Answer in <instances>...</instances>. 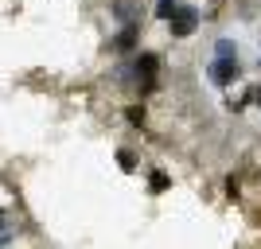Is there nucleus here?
Returning a JSON list of instances; mask_svg holds the SVG:
<instances>
[{
    "mask_svg": "<svg viewBox=\"0 0 261 249\" xmlns=\"http://www.w3.org/2000/svg\"><path fill=\"white\" fill-rule=\"evenodd\" d=\"M207 78L215 82V86H222V90H230L234 82L242 78V66H238V59H211V66H207Z\"/></svg>",
    "mask_w": 261,
    "mask_h": 249,
    "instance_id": "nucleus-3",
    "label": "nucleus"
},
{
    "mask_svg": "<svg viewBox=\"0 0 261 249\" xmlns=\"http://www.w3.org/2000/svg\"><path fill=\"white\" fill-rule=\"evenodd\" d=\"M253 105L261 109V86H253Z\"/></svg>",
    "mask_w": 261,
    "mask_h": 249,
    "instance_id": "nucleus-11",
    "label": "nucleus"
},
{
    "mask_svg": "<svg viewBox=\"0 0 261 249\" xmlns=\"http://www.w3.org/2000/svg\"><path fill=\"white\" fill-rule=\"evenodd\" d=\"M113 51L117 54H137L141 51V23H121V32L113 35Z\"/></svg>",
    "mask_w": 261,
    "mask_h": 249,
    "instance_id": "nucleus-4",
    "label": "nucleus"
},
{
    "mask_svg": "<svg viewBox=\"0 0 261 249\" xmlns=\"http://www.w3.org/2000/svg\"><path fill=\"white\" fill-rule=\"evenodd\" d=\"M168 187H172V175L164 172V168H152V172H148V191H152V195H164Z\"/></svg>",
    "mask_w": 261,
    "mask_h": 249,
    "instance_id": "nucleus-6",
    "label": "nucleus"
},
{
    "mask_svg": "<svg viewBox=\"0 0 261 249\" xmlns=\"http://www.w3.org/2000/svg\"><path fill=\"white\" fill-rule=\"evenodd\" d=\"M117 168H121V172H137V168H141V160H137V152H133V148H117Z\"/></svg>",
    "mask_w": 261,
    "mask_h": 249,
    "instance_id": "nucleus-7",
    "label": "nucleus"
},
{
    "mask_svg": "<svg viewBox=\"0 0 261 249\" xmlns=\"http://www.w3.org/2000/svg\"><path fill=\"white\" fill-rule=\"evenodd\" d=\"M175 8H179V0H156L152 16H156V20H164V23H168V20L175 16Z\"/></svg>",
    "mask_w": 261,
    "mask_h": 249,
    "instance_id": "nucleus-9",
    "label": "nucleus"
},
{
    "mask_svg": "<svg viewBox=\"0 0 261 249\" xmlns=\"http://www.w3.org/2000/svg\"><path fill=\"white\" fill-rule=\"evenodd\" d=\"M109 16L117 23H141V4L137 0H109Z\"/></svg>",
    "mask_w": 261,
    "mask_h": 249,
    "instance_id": "nucleus-5",
    "label": "nucleus"
},
{
    "mask_svg": "<svg viewBox=\"0 0 261 249\" xmlns=\"http://www.w3.org/2000/svg\"><path fill=\"white\" fill-rule=\"evenodd\" d=\"M199 23H203V12H199L195 4H179L175 16L168 20V35H172V39H187V35H195Z\"/></svg>",
    "mask_w": 261,
    "mask_h": 249,
    "instance_id": "nucleus-2",
    "label": "nucleus"
},
{
    "mask_svg": "<svg viewBox=\"0 0 261 249\" xmlns=\"http://www.w3.org/2000/svg\"><path fill=\"white\" fill-rule=\"evenodd\" d=\"M125 117H129L133 129H141V125H144V105H129V109H125Z\"/></svg>",
    "mask_w": 261,
    "mask_h": 249,
    "instance_id": "nucleus-10",
    "label": "nucleus"
},
{
    "mask_svg": "<svg viewBox=\"0 0 261 249\" xmlns=\"http://www.w3.org/2000/svg\"><path fill=\"white\" fill-rule=\"evenodd\" d=\"M133 74H137V94H152L160 82V54L156 51H137L133 54Z\"/></svg>",
    "mask_w": 261,
    "mask_h": 249,
    "instance_id": "nucleus-1",
    "label": "nucleus"
},
{
    "mask_svg": "<svg viewBox=\"0 0 261 249\" xmlns=\"http://www.w3.org/2000/svg\"><path fill=\"white\" fill-rule=\"evenodd\" d=\"M215 54L218 59H238V43L230 35H222V39H215Z\"/></svg>",
    "mask_w": 261,
    "mask_h": 249,
    "instance_id": "nucleus-8",
    "label": "nucleus"
}]
</instances>
